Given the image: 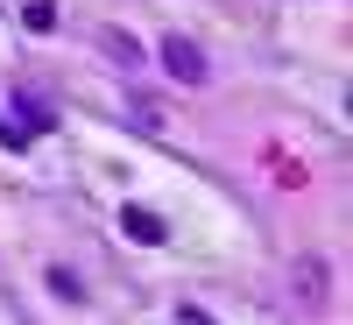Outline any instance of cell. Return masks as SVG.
Masks as SVG:
<instances>
[{"label": "cell", "mask_w": 353, "mask_h": 325, "mask_svg": "<svg viewBox=\"0 0 353 325\" xmlns=\"http://www.w3.org/2000/svg\"><path fill=\"white\" fill-rule=\"evenodd\" d=\"M14 121H21V135H43L50 128V106L43 99H14Z\"/></svg>", "instance_id": "3"}, {"label": "cell", "mask_w": 353, "mask_h": 325, "mask_svg": "<svg viewBox=\"0 0 353 325\" xmlns=\"http://www.w3.org/2000/svg\"><path fill=\"white\" fill-rule=\"evenodd\" d=\"M121 226H128V241H149V248H156V241H170V226H163L156 213H141V205H128Z\"/></svg>", "instance_id": "2"}, {"label": "cell", "mask_w": 353, "mask_h": 325, "mask_svg": "<svg viewBox=\"0 0 353 325\" xmlns=\"http://www.w3.org/2000/svg\"><path fill=\"white\" fill-rule=\"evenodd\" d=\"M0 149H28V135H21V128L8 121V113H0Z\"/></svg>", "instance_id": "7"}, {"label": "cell", "mask_w": 353, "mask_h": 325, "mask_svg": "<svg viewBox=\"0 0 353 325\" xmlns=\"http://www.w3.org/2000/svg\"><path fill=\"white\" fill-rule=\"evenodd\" d=\"M106 50L121 57V64H134V71H141V50H134V36H106Z\"/></svg>", "instance_id": "6"}, {"label": "cell", "mask_w": 353, "mask_h": 325, "mask_svg": "<svg viewBox=\"0 0 353 325\" xmlns=\"http://www.w3.org/2000/svg\"><path fill=\"white\" fill-rule=\"evenodd\" d=\"M50 290H57V297H64V304H78V297H85V283H78L71 269H50Z\"/></svg>", "instance_id": "4"}, {"label": "cell", "mask_w": 353, "mask_h": 325, "mask_svg": "<svg viewBox=\"0 0 353 325\" xmlns=\"http://www.w3.org/2000/svg\"><path fill=\"white\" fill-rule=\"evenodd\" d=\"M163 64H170V78H184V85H205V78H212V71H205V50L184 43V36L163 43Z\"/></svg>", "instance_id": "1"}, {"label": "cell", "mask_w": 353, "mask_h": 325, "mask_svg": "<svg viewBox=\"0 0 353 325\" xmlns=\"http://www.w3.org/2000/svg\"><path fill=\"white\" fill-rule=\"evenodd\" d=\"M28 28H36V36H50V28H57V8H50V0H28Z\"/></svg>", "instance_id": "5"}]
</instances>
